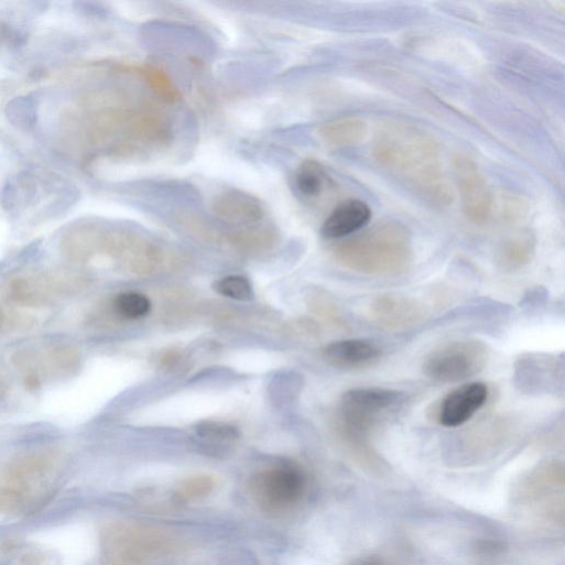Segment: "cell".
Listing matches in <instances>:
<instances>
[{
  "label": "cell",
  "instance_id": "cell-1",
  "mask_svg": "<svg viewBox=\"0 0 565 565\" xmlns=\"http://www.w3.org/2000/svg\"><path fill=\"white\" fill-rule=\"evenodd\" d=\"M373 157L430 203L444 206L453 202L439 149L422 130L402 123L387 126L378 134Z\"/></svg>",
  "mask_w": 565,
  "mask_h": 565
},
{
  "label": "cell",
  "instance_id": "cell-2",
  "mask_svg": "<svg viewBox=\"0 0 565 565\" xmlns=\"http://www.w3.org/2000/svg\"><path fill=\"white\" fill-rule=\"evenodd\" d=\"M334 254L337 262L350 271L376 276L396 275L412 261L411 235L400 222H381L338 245Z\"/></svg>",
  "mask_w": 565,
  "mask_h": 565
},
{
  "label": "cell",
  "instance_id": "cell-3",
  "mask_svg": "<svg viewBox=\"0 0 565 565\" xmlns=\"http://www.w3.org/2000/svg\"><path fill=\"white\" fill-rule=\"evenodd\" d=\"M406 401V393L394 389L367 387L345 392L338 409L341 435L352 444L363 443L373 428L401 412Z\"/></svg>",
  "mask_w": 565,
  "mask_h": 565
},
{
  "label": "cell",
  "instance_id": "cell-4",
  "mask_svg": "<svg viewBox=\"0 0 565 565\" xmlns=\"http://www.w3.org/2000/svg\"><path fill=\"white\" fill-rule=\"evenodd\" d=\"M86 286V278L70 271H39L17 275L8 284V296L14 304L42 308L69 300Z\"/></svg>",
  "mask_w": 565,
  "mask_h": 565
},
{
  "label": "cell",
  "instance_id": "cell-5",
  "mask_svg": "<svg viewBox=\"0 0 565 565\" xmlns=\"http://www.w3.org/2000/svg\"><path fill=\"white\" fill-rule=\"evenodd\" d=\"M170 547V539L154 529L115 523L102 536L107 565H149Z\"/></svg>",
  "mask_w": 565,
  "mask_h": 565
},
{
  "label": "cell",
  "instance_id": "cell-6",
  "mask_svg": "<svg viewBox=\"0 0 565 565\" xmlns=\"http://www.w3.org/2000/svg\"><path fill=\"white\" fill-rule=\"evenodd\" d=\"M490 348L478 339H460L432 351L423 362V373L433 381L456 383L470 379L488 365Z\"/></svg>",
  "mask_w": 565,
  "mask_h": 565
},
{
  "label": "cell",
  "instance_id": "cell-7",
  "mask_svg": "<svg viewBox=\"0 0 565 565\" xmlns=\"http://www.w3.org/2000/svg\"><path fill=\"white\" fill-rule=\"evenodd\" d=\"M305 491V474L291 463L268 466L254 474L250 482L252 499L271 513L292 510L302 501Z\"/></svg>",
  "mask_w": 565,
  "mask_h": 565
},
{
  "label": "cell",
  "instance_id": "cell-8",
  "mask_svg": "<svg viewBox=\"0 0 565 565\" xmlns=\"http://www.w3.org/2000/svg\"><path fill=\"white\" fill-rule=\"evenodd\" d=\"M83 357L70 344H55L45 348L24 349L13 357V363L30 389H40L48 380L75 374Z\"/></svg>",
  "mask_w": 565,
  "mask_h": 565
},
{
  "label": "cell",
  "instance_id": "cell-9",
  "mask_svg": "<svg viewBox=\"0 0 565 565\" xmlns=\"http://www.w3.org/2000/svg\"><path fill=\"white\" fill-rule=\"evenodd\" d=\"M512 383L519 393L529 396L563 395L564 355L521 354L513 363Z\"/></svg>",
  "mask_w": 565,
  "mask_h": 565
},
{
  "label": "cell",
  "instance_id": "cell-10",
  "mask_svg": "<svg viewBox=\"0 0 565 565\" xmlns=\"http://www.w3.org/2000/svg\"><path fill=\"white\" fill-rule=\"evenodd\" d=\"M63 458L55 450L40 449L13 459L0 474V485L13 489L31 504L56 475Z\"/></svg>",
  "mask_w": 565,
  "mask_h": 565
},
{
  "label": "cell",
  "instance_id": "cell-11",
  "mask_svg": "<svg viewBox=\"0 0 565 565\" xmlns=\"http://www.w3.org/2000/svg\"><path fill=\"white\" fill-rule=\"evenodd\" d=\"M454 172L467 219L475 225L486 224L492 214L493 199L478 166L468 156L458 154L454 157Z\"/></svg>",
  "mask_w": 565,
  "mask_h": 565
},
{
  "label": "cell",
  "instance_id": "cell-12",
  "mask_svg": "<svg viewBox=\"0 0 565 565\" xmlns=\"http://www.w3.org/2000/svg\"><path fill=\"white\" fill-rule=\"evenodd\" d=\"M370 319L387 330H404L425 316L423 305L406 295L387 293L376 296L369 305Z\"/></svg>",
  "mask_w": 565,
  "mask_h": 565
},
{
  "label": "cell",
  "instance_id": "cell-13",
  "mask_svg": "<svg viewBox=\"0 0 565 565\" xmlns=\"http://www.w3.org/2000/svg\"><path fill=\"white\" fill-rule=\"evenodd\" d=\"M488 396V387L482 382H469L454 389L441 403L439 423L446 427L466 424L486 404Z\"/></svg>",
  "mask_w": 565,
  "mask_h": 565
},
{
  "label": "cell",
  "instance_id": "cell-14",
  "mask_svg": "<svg viewBox=\"0 0 565 565\" xmlns=\"http://www.w3.org/2000/svg\"><path fill=\"white\" fill-rule=\"evenodd\" d=\"M211 210L220 220L243 227L258 226L265 217L261 202L240 191H227L217 195Z\"/></svg>",
  "mask_w": 565,
  "mask_h": 565
},
{
  "label": "cell",
  "instance_id": "cell-15",
  "mask_svg": "<svg viewBox=\"0 0 565 565\" xmlns=\"http://www.w3.org/2000/svg\"><path fill=\"white\" fill-rule=\"evenodd\" d=\"M323 356L335 368L359 370L374 365L381 358L382 350L366 339H345L327 345Z\"/></svg>",
  "mask_w": 565,
  "mask_h": 565
},
{
  "label": "cell",
  "instance_id": "cell-16",
  "mask_svg": "<svg viewBox=\"0 0 565 565\" xmlns=\"http://www.w3.org/2000/svg\"><path fill=\"white\" fill-rule=\"evenodd\" d=\"M371 217V210L366 203L356 199L344 202L324 222L322 236L328 240L349 237L363 229Z\"/></svg>",
  "mask_w": 565,
  "mask_h": 565
},
{
  "label": "cell",
  "instance_id": "cell-17",
  "mask_svg": "<svg viewBox=\"0 0 565 565\" xmlns=\"http://www.w3.org/2000/svg\"><path fill=\"white\" fill-rule=\"evenodd\" d=\"M535 251L534 237L529 231H520L508 238L499 251L498 262L506 272H514L526 267Z\"/></svg>",
  "mask_w": 565,
  "mask_h": 565
},
{
  "label": "cell",
  "instance_id": "cell-18",
  "mask_svg": "<svg viewBox=\"0 0 565 565\" xmlns=\"http://www.w3.org/2000/svg\"><path fill=\"white\" fill-rule=\"evenodd\" d=\"M320 139L329 146L348 148L362 142L368 134V126L357 118L340 119L323 126Z\"/></svg>",
  "mask_w": 565,
  "mask_h": 565
},
{
  "label": "cell",
  "instance_id": "cell-19",
  "mask_svg": "<svg viewBox=\"0 0 565 565\" xmlns=\"http://www.w3.org/2000/svg\"><path fill=\"white\" fill-rule=\"evenodd\" d=\"M328 176L324 167L316 161L303 162L295 174V186L307 199H317L328 185Z\"/></svg>",
  "mask_w": 565,
  "mask_h": 565
},
{
  "label": "cell",
  "instance_id": "cell-20",
  "mask_svg": "<svg viewBox=\"0 0 565 565\" xmlns=\"http://www.w3.org/2000/svg\"><path fill=\"white\" fill-rule=\"evenodd\" d=\"M216 488V480L211 476L199 475L183 480L174 492L178 502L188 503L208 497Z\"/></svg>",
  "mask_w": 565,
  "mask_h": 565
},
{
  "label": "cell",
  "instance_id": "cell-21",
  "mask_svg": "<svg viewBox=\"0 0 565 565\" xmlns=\"http://www.w3.org/2000/svg\"><path fill=\"white\" fill-rule=\"evenodd\" d=\"M138 72L145 79L152 90L163 100L167 102H176L181 99L178 89L163 69L153 66H144L138 68Z\"/></svg>",
  "mask_w": 565,
  "mask_h": 565
},
{
  "label": "cell",
  "instance_id": "cell-22",
  "mask_svg": "<svg viewBox=\"0 0 565 565\" xmlns=\"http://www.w3.org/2000/svg\"><path fill=\"white\" fill-rule=\"evenodd\" d=\"M151 301L141 293L126 292L113 301L115 312L126 319H140L151 312Z\"/></svg>",
  "mask_w": 565,
  "mask_h": 565
},
{
  "label": "cell",
  "instance_id": "cell-23",
  "mask_svg": "<svg viewBox=\"0 0 565 565\" xmlns=\"http://www.w3.org/2000/svg\"><path fill=\"white\" fill-rule=\"evenodd\" d=\"M214 290L228 298L239 302H250L254 297L250 281L241 275H229L214 284Z\"/></svg>",
  "mask_w": 565,
  "mask_h": 565
},
{
  "label": "cell",
  "instance_id": "cell-24",
  "mask_svg": "<svg viewBox=\"0 0 565 565\" xmlns=\"http://www.w3.org/2000/svg\"><path fill=\"white\" fill-rule=\"evenodd\" d=\"M198 436L215 443L233 442L240 437L239 430L230 424L214 421H204L196 425Z\"/></svg>",
  "mask_w": 565,
  "mask_h": 565
},
{
  "label": "cell",
  "instance_id": "cell-25",
  "mask_svg": "<svg viewBox=\"0 0 565 565\" xmlns=\"http://www.w3.org/2000/svg\"><path fill=\"white\" fill-rule=\"evenodd\" d=\"M547 298V291L543 287L536 286L535 289L529 290L524 295L521 305L528 309L537 308L543 305Z\"/></svg>",
  "mask_w": 565,
  "mask_h": 565
},
{
  "label": "cell",
  "instance_id": "cell-26",
  "mask_svg": "<svg viewBox=\"0 0 565 565\" xmlns=\"http://www.w3.org/2000/svg\"><path fill=\"white\" fill-rule=\"evenodd\" d=\"M8 325H9L8 313L4 308V306L2 305V303H0V333H3L7 329Z\"/></svg>",
  "mask_w": 565,
  "mask_h": 565
},
{
  "label": "cell",
  "instance_id": "cell-27",
  "mask_svg": "<svg viewBox=\"0 0 565 565\" xmlns=\"http://www.w3.org/2000/svg\"><path fill=\"white\" fill-rule=\"evenodd\" d=\"M350 565H387L381 561L373 557L359 558L352 562Z\"/></svg>",
  "mask_w": 565,
  "mask_h": 565
},
{
  "label": "cell",
  "instance_id": "cell-28",
  "mask_svg": "<svg viewBox=\"0 0 565 565\" xmlns=\"http://www.w3.org/2000/svg\"><path fill=\"white\" fill-rule=\"evenodd\" d=\"M7 393V385L2 377H0V399Z\"/></svg>",
  "mask_w": 565,
  "mask_h": 565
}]
</instances>
